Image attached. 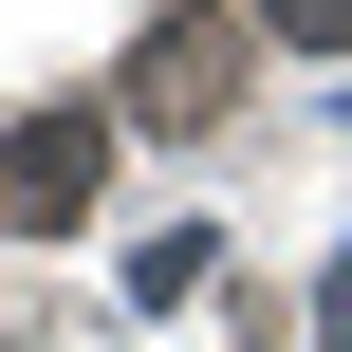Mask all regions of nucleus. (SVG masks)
Instances as JSON below:
<instances>
[{"mask_svg": "<svg viewBox=\"0 0 352 352\" xmlns=\"http://www.w3.org/2000/svg\"><path fill=\"white\" fill-rule=\"evenodd\" d=\"M241 93V19H148L130 37V130H223Z\"/></svg>", "mask_w": 352, "mask_h": 352, "instance_id": "nucleus-1", "label": "nucleus"}, {"mask_svg": "<svg viewBox=\"0 0 352 352\" xmlns=\"http://www.w3.org/2000/svg\"><path fill=\"white\" fill-rule=\"evenodd\" d=\"M93 167H111V130H93V111H37V130H0V241H56V223L93 204Z\"/></svg>", "mask_w": 352, "mask_h": 352, "instance_id": "nucleus-2", "label": "nucleus"}, {"mask_svg": "<svg viewBox=\"0 0 352 352\" xmlns=\"http://www.w3.org/2000/svg\"><path fill=\"white\" fill-rule=\"evenodd\" d=\"M260 37H297V56H352V0H260Z\"/></svg>", "mask_w": 352, "mask_h": 352, "instance_id": "nucleus-3", "label": "nucleus"}]
</instances>
